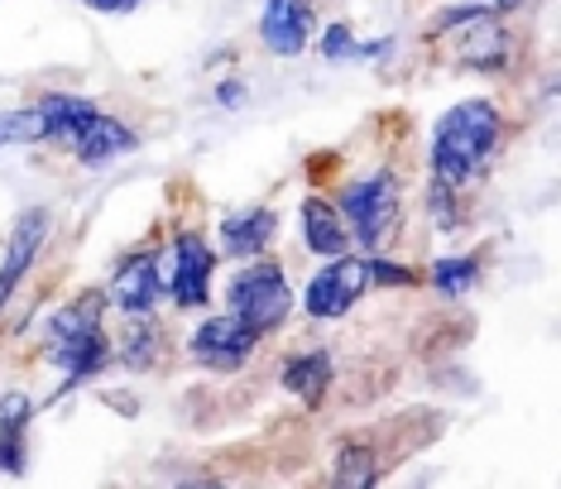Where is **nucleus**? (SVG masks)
I'll use <instances>...</instances> for the list:
<instances>
[{
    "label": "nucleus",
    "instance_id": "9b49d317",
    "mask_svg": "<svg viewBox=\"0 0 561 489\" xmlns=\"http://www.w3.org/2000/svg\"><path fill=\"white\" fill-rule=\"evenodd\" d=\"M211 240L226 264L260 260V254H278L288 240V212L274 197H250V202H226V207L207 212Z\"/></svg>",
    "mask_w": 561,
    "mask_h": 489
},
{
    "label": "nucleus",
    "instance_id": "f257e3e1",
    "mask_svg": "<svg viewBox=\"0 0 561 489\" xmlns=\"http://www.w3.org/2000/svg\"><path fill=\"white\" fill-rule=\"evenodd\" d=\"M24 365L44 379V413L78 403L101 379L116 375V345H111V307L101 283H78L44 303L30 341L20 345Z\"/></svg>",
    "mask_w": 561,
    "mask_h": 489
},
{
    "label": "nucleus",
    "instance_id": "ddd939ff",
    "mask_svg": "<svg viewBox=\"0 0 561 489\" xmlns=\"http://www.w3.org/2000/svg\"><path fill=\"white\" fill-rule=\"evenodd\" d=\"M111 345H116V375L139 379V384L173 379V369H178V317H169V312L111 317Z\"/></svg>",
    "mask_w": 561,
    "mask_h": 489
},
{
    "label": "nucleus",
    "instance_id": "cd10ccee",
    "mask_svg": "<svg viewBox=\"0 0 561 489\" xmlns=\"http://www.w3.org/2000/svg\"><path fill=\"white\" fill-rule=\"evenodd\" d=\"M78 10H87L92 20H130L139 10H149L154 0H72Z\"/></svg>",
    "mask_w": 561,
    "mask_h": 489
},
{
    "label": "nucleus",
    "instance_id": "b1692460",
    "mask_svg": "<svg viewBox=\"0 0 561 489\" xmlns=\"http://www.w3.org/2000/svg\"><path fill=\"white\" fill-rule=\"evenodd\" d=\"M0 145L10 153H44V121L30 96L0 106Z\"/></svg>",
    "mask_w": 561,
    "mask_h": 489
},
{
    "label": "nucleus",
    "instance_id": "20e7f679",
    "mask_svg": "<svg viewBox=\"0 0 561 489\" xmlns=\"http://www.w3.org/2000/svg\"><path fill=\"white\" fill-rule=\"evenodd\" d=\"M159 260H163V312L187 321L216 307V283H221V250L211 240V226L202 212H173L159 226Z\"/></svg>",
    "mask_w": 561,
    "mask_h": 489
},
{
    "label": "nucleus",
    "instance_id": "72a5a7b5",
    "mask_svg": "<svg viewBox=\"0 0 561 489\" xmlns=\"http://www.w3.org/2000/svg\"><path fill=\"white\" fill-rule=\"evenodd\" d=\"M403 5H413V0H403Z\"/></svg>",
    "mask_w": 561,
    "mask_h": 489
},
{
    "label": "nucleus",
    "instance_id": "0eeeda50",
    "mask_svg": "<svg viewBox=\"0 0 561 489\" xmlns=\"http://www.w3.org/2000/svg\"><path fill=\"white\" fill-rule=\"evenodd\" d=\"M58 230H62V212L54 197H30L10 212L5 236H0V321L44 278Z\"/></svg>",
    "mask_w": 561,
    "mask_h": 489
},
{
    "label": "nucleus",
    "instance_id": "f8f14e48",
    "mask_svg": "<svg viewBox=\"0 0 561 489\" xmlns=\"http://www.w3.org/2000/svg\"><path fill=\"white\" fill-rule=\"evenodd\" d=\"M423 260V298L442 312H461L466 303H476L490 283L494 250L484 240H461V244H427Z\"/></svg>",
    "mask_w": 561,
    "mask_h": 489
},
{
    "label": "nucleus",
    "instance_id": "1a4fd4ad",
    "mask_svg": "<svg viewBox=\"0 0 561 489\" xmlns=\"http://www.w3.org/2000/svg\"><path fill=\"white\" fill-rule=\"evenodd\" d=\"M369 303L360 254H336V260H312L298 278V321L308 331H341L360 317Z\"/></svg>",
    "mask_w": 561,
    "mask_h": 489
},
{
    "label": "nucleus",
    "instance_id": "7c9ffc66",
    "mask_svg": "<svg viewBox=\"0 0 561 489\" xmlns=\"http://www.w3.org/2000/svg\"><path fill=\"white\" fill-rule=\"evenodd\" d=\"M5 159H10V149H5V145H0V163H5Z\"/></svg>",
    "mask_w": 561,
    "mask_h": 489
},
{
    "label": "nucleus",
    "instance_id": "2eb2a0df",
    "mask_svg": "<svg viewBox=\"0 0 561 489\" xmlns=\"http://www.w3.org/2000/svg\"><path fill=\"white\" fill-rule=\"evenodd\" d=\"M145 145H149V135H145V125H139L135 115H125L116 106H101L92 115V125L78 135V145L62 153V163H68L72 173H82V178H111L130 159H139Z\"/></svg>",
    "mask_w": 561,
    "mask_h": 489
},
{
    "label": "nucleus",
    "instance_id": "5701e85b",
    "mask_svg": "<svg viewBox=\"0 0 561 489\" xmlns=\"http://www.w3.org/2000/svg\"><path fill=\"white\" fill-rule=\"evenodd\" d=\"M360 24L341 10L317 20V34H312V58L322 62L327 72H346V68H360Z\"/></svg>",
    "mask_w": 561,
    "mask_h": 489
},
{
    "label": "nucleus",
    "instance_id": "2f4dec72",
    "mask_svg": "<svg viewBox=\"0 0 561 489\" xmlns=\"http://www.w3.org/2000/svg\"><path fill=\"white\" fill-rule=\"evenodd\" d=\"M476 5H484V10H490V0H476Z\"/></svg>",
    "mask_w": 561,
    "mask_h": 489
},
{
    "label": "nucleus",
    "instance_id": "f704fd0d",
    "mask_svg": "<svg viewBox=\"0 0 561 489\" xmlns=\"http://www.w3.org/2000/svg\"><path fill=\"white\" fill-rule=\"evenodd\" d=\"M0 5H10V0H0Z\"/></svg>",
    "mask_w": 561,
    "mask_h": 489
},
{
    "label": "nucleus",
    "instance_id": "6ab92c4d",
    "mask_svg": "<svg viewBox=\"0 0 561 489\" xmlns=\"http://www.w3.org/2000/svg\"><path fill=\"white\" fill-rule=\"evenodd\" d=\"M44 418V394L34 384L0 389V480H30L34 475V432Z\"/></svg>",
    "mask_w": 561,
    "mask_h": 489
},
{
    "label": "nucleus",
    "instance_id": "39448f33",
    "mask_svg": "<svg viewBox=\"0 0 561 489\" xmlns=\"http://www.w3.org/2000/svg\"><path fill=\"white\" fill-rule=\"evenodd\" d=\"M216 303L236 312L264 345H278L298 327V269L284 260V250L226 264L221 283H216Z\"/></svg>",
    "mask_w": 561,
    "mask_h": 489
},
{
    "label": "nucleus",
    "instance_id": "aec40b11",
    "mask_svg": "<svg viewBox=\"0 0 561 489\" xmlns=\"http://www.w3.org/2000/svg\"><path fill=\"white\" fill-rule=\"evenodd\" d=\"M30 101L44 121V153H54V159H62V153L78 145V135L92 125V115L106 106L96 92L68 87V82H48L39 92H30Z\"/></svg>",
    "mask_w": 561,
    "mask_h": 489
},
{
    "label": "nucleus",
    "instance_id": "c756f323",
    "mask_svg": "<svg viewBox=\"0 0 561 489\" xmlns=\"http://www.w3.org/2000/svg\"><path fill=\"white\" fill-rule=\"evenodd\" d=\"M533 5H538V0H490V10H494V15H504V20L533 15Z\"/></svg>",
    "mask_w": 561,
    "mask_h": 489
},
{
    "label": "nucleus",
    "instance_id": "423d86ee",
    "mask_svg": "<svg viewBox=\"0 0 561 489\" xmlns=\"http://www.w3.org/2000/svg\"><path fill=\"white\" fill-rule=\"evenodd\" d=\"M264 351H270V345L254 337L236 312H226L221 303L187 317V321H178V365L193 369V375L207 384L245 379Z\"/></svg>",
    "mask_w": 561,
    "mask_h": 489
},
{
    "label": "nucleus",
    "instance_id": "473e14b6",
    "mask_svg": "<svg viewBox=\"0 0 561 489\" xmlns=\"http://www.w3.org/2000/svg\"><path fill=\"white\" fill-rule=\"evenodd\" d=\"M312 5H327V0H312Z\"/></svg>",
    "mask_w": 561,
    "mask_h": 489
},
{
    "label": "nucleus",
    "instance_id": "6e6552de",
    "mask_svg": "<svg viewBox=\"0 0 561 489\" xmlns=\"http://www.w3.org/2000/svg\"><path fill=\"white\" fill-rule=\"evenodd\" d=\"M523 30L518 20H504V15H484L476 20L466 34H456L451 44L442 48V62L451 72L470 77L480 87H514L523 77Z\"/></svg>",
    "mask_w": 561,
    "mask_h": 489
},
{
    "label": "nucleus",
    "instance_id": "393cba45",
    "mask_svg": "<svg viewBox=\"0 0 561 489\" xmlns=\"http://www.w3.org/2000/svg\"><path fill=\"white\" fill-rule=\"evenodd\" d=\"M408 48H413V34L399 30V24H389V30H369V34H360V68L393 72Z\"/></svg>",
    "mask_w": 561,
    "mask_h": 489
},
{
    "label": "nucleus",
    "instance_id": "a211bd4d",
    "mask_svg": "<svg viewBox=\"0 0 561 489\" xmlns=\"http://www.w3.org/2000/svg\"><path fill=\"white\" fill-rule=\"evenodd\" d=\"M413 221H417V236H423L427 244L476 240V230H480V192L442 187V183L417 178V187H413Z\"/></svg>",
    "mask_w": 561,
    "mask_h": 489
},
{
    "label": "nucleus",
    "instance_id": "bb28decb",
    "mask_svg": "<svg viewBox=\"0 0 561 489\" xmlns=\"http://www.w3.org/2000/svg\"><path fill=\"white\" fill-rule=\"evenodd\" d=\"M207 96H211V111L216 115H245L254 106V77L245 68L216 72L211 87H207Z\"/></svg>",
    "mask_w": 561,
    "mask_h": 489
},
{
    "label": "nucleus",
    "instance_id": "f03ea898",
    "mask_svg": "<svg viewBox=\"0 0 561 489\" xmlns=\"http://www.w3.org/2000/svg\"><path fill=\"white\" fill-rule=\"evenodd\" d=\"M518 111L504 87H476L451 96L427 121L417 145V178L461 192H484L500 178L508 149L518 139Z\"/></svg>",
    "mask_w": 561,
    "mask_h": 489
},
{
    "label": "nucleus",
    "instance_id": "4468645a",
    "mask_svg": "<svg viewBox=\"0 0 561 489\" xmlns=\"http://www.w3.org/2000/svg\"><path fill=\"white\" fill-rule=\"evenodd\" d=\"M106 293L111 317H139V312H163V260L159 240H130L106 260V274L96 278Z\"/></svg>",
    "mask_w": 561,
    "mask_h": 489
},
{
    "label": "nucleus",
    "instance_id": "f3484780",
    "mask_svg": "<svg viewBox=\"0 0 561 489\" xmlns=\"http://www.w3.org/2000/svg\"><path fill=\"white\" fill-rule=\"evenodd\" d=\"M322 5L312 0H260L250 20V44L270 62H302L312 54V34Z\"/></svg>",
    "mask_w": 561,
    "mask_h": 489
},
{
    "label": "nucleus",
    "instance_id": "412c9836",
    "mask_svg": "<svg viewBox=\"0 0 561 489\" xmlns=\"http://www.w3.org/2000/svg\"><path fill=\"white\" fill-rule=\"evenodd\" d=\"M360 254V274L369 298H417L423 288V260L408 254V244H389V250H355Z\"/></svg>",
    "mask_w": 561,
    "mask_h": 489
},
{
    "label": "nucleus",
    "instance_id": "9d476101",
    "mask_svg": "<svg viewBox=\"0 0 561 489\" xmlns=\"http://www.w3.org/2000/svg\"><path fill=\"white\" fill-rule=\"evenodd\" d=\"M346 365H341L336 341H288L274 360V389L298 408L302 418H322L331 408V398L341 394Z\"/></svg>",
    "mask_w": 561,
    "mask_h": 489
},
{
    "label": "nucleus",
    "instance_id": "a878e982",
    "mask_svg": "<svg viewBox=\"0 0 561 489\" xmlns=\"http://www.w3.org/2000/svg\"><path fill=\"white\" fill-rule=\"evenodd\" d=\"M92 394H96V403L106 408L111 418H121V422H139L149 413V394H145V384H139V379L111 375V379H101Z\"/></svg>",
    "mask_w": 561,
    "mask_h": 489
},
{
    "label": "nucleus",
    "instance_id": "7ed1b4c3",
    "mask_svg": "<svg viewBox=\"0 0 561 489\" xmlns=\"http://www.w3.org/2000/svg\"><path fill=\"white\" fill-rule=\"evenodd\" d=\"M346 216L355 250H389L413 240V163L403 153H369V159L336 169L322 183Z\"/></svg>",
    "mask_w": 561,
    "mask_h": 489
},
{
    "label": "nucleus",
    "instance_id": "c85d7f7f",
    "mask_svg": "<svg viewBox=\"0 0 561 489\" xmlns=\"http://www.w3.org/2000/svg\"><path fill=\"white\" fill-rule=\"evenodd\" d=\"M231 68H240V44H236V38H221V44H211L207 54H202V72H207V77L231 72Z\"/></svg>",
    "mask_w": 561,
    "mask_h": 489
},
{
    "label": "nucleus",
    "instance_id": "4be33fe9",
    "mask_svg": "<svg viewBox=\"0 0 561 489\" xmlns=\"http://www.w3.org/2000/svg\"><path fill=\"white\" fill-rule=\"evenodd\" d=\"M484 15H494V10L476 5V0H432V5L423 10V20H417V30H413V44L437 58L456 34H466L470 24L484 20Z\"/></svg>",
    "mask_w": 561,
    "mask_h": 489
},
{
    "label": "nucleus",
    "instance_id": "dca6fc26",
    "mask_svg": "<svg viewBox=\"0 0 561 489\" xmlns=\"http://www.w3.org/2000/svg\"><path fill=\"white\" fill-rule=\"evenodd\" d=\"M288 240H293V254L298 264H312V260H336V254H351V230H346V216H341L336 197L322 187V183H308L298 192V202L288 207Z\"/></svg>",
    "mask_w": 561,
    "mask_h": 489
}]
</instances>
